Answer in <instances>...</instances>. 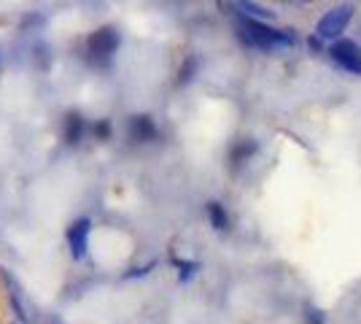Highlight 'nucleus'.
I'll use <instances>...</instances> for the list:
<instances>
[{
	"instance_id": "f257e3e1",
	"label": "nucleus",
	"mask_w": 361,
	"mask_h": 324,
	"mask_svg": "<svg viewBox=\"0 0 361 324\" xmlns=\"http://www.w3.org/2000/svg\"><path fill=\"white\" fill-rule=\"evenodd\" d=\"M240 38L254 49H262V52H281V49H291L297 41L291 32L283 30H272L262 22H254V19H245L240 25Z\"/></svg>"
},
{
	"instance_id": "f03ea898",
	"label": "nucleus",
	"mask_w": 361,
	"mask_h": 324,
	"mask_svg": "<svg viewBox=\"0 0 361 324\" xmlns=\"http://www.w3.org/2000/svg\"><path fill=\"white\" fill-rule=\"evenodd\" d=\"M350 16H353V11H350L348 6H340V8H334V11H326V14L321 16V22H318V38L331 41V38H337L340 32H345Z\"/></svg>"
},
{
	"instance_id": "7ed1b4c3",
	"label": "nucleus",
	"mask_w": 361,
	"mask_h": 324,
	"mask_svg": "<svg viewBox=\"0 0 361 324\" xmlns=\"http://www.w3.org/2000/svg\"><path fill=\"white\" fill-rule=\"evenodd\" d=\"M331 60L345 68L348 73H361V49L353 41H337L331 47Z\"/></svg>"
},
{
	"instance_id": "20e7f679",
	"label": "nucleus",
	"mask_w": 361,
	"mask_h": 324,
	"mask_svg": "<svg viewBox=\"0 0 361 324\" xmlns=\"http://www.w3.org/2000/svg\"><path fill=\"white\" fill-rule=\"evenodd\" d=\"M68 244L73 248L75 260H84L87 244H90V219H78L73 227L68 230Z\"/></svg>"
},
{
	"instance_id": "39448f33",
	"label": "nucleus",
	"mask_w": 361,
	"mask_h": 324,
	"mask_svg": "<svg viewBox=\"0 0 361 324\" xmlns=\"http://www.w3.org/2000/svg\"><path fill=\"white\" fill-rule=\"evenodd\" d=\"M208 211H211L213 227H216V230H224V227H226V216H224V211H221V205H219V203H211V205H208Z\"/></svg>"
},
{
	"instance_id": "423d86ee",
	"label": "nucleus",
	"mask_w": 361,
	"mask_h": 324,
	"mask_svg": "<svg viewBox=\"0 0 361 324\" xmlns=\"http://www.w3.org/2000/svg\"><path fill=\"white\" fill-rule=\"evenodd\" d=\"M243 14L256 16V19H272V14L262 11V8H256V6H251V3H245V6H243Z\"/></svg>"
}]
</instances>
